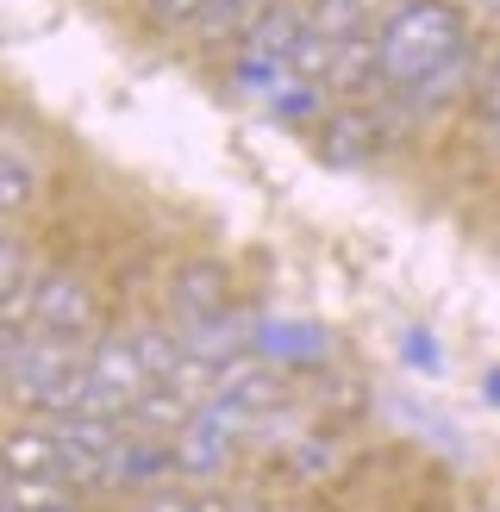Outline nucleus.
Instances as JSON below:
<instances>
[{
  "label": "nucleus",
  "mask_w": 500,
  "mask_h": 512,
  "mask_svg": "<svg viewBox=\"0 0 500 512\" xmlns=\"http://www.w3.org/2000/svg\"><path fill=\"white\" fill-rule=\"evenodd\" d=\"M50 438H57L63 456L113 463L119 444H125V425H119V419H100V413H57V419H50Z\"/></svg>",
  "instance_id": "0eeeda50"
},
{
  "label": "nucleus",
  "mask_w": 500,
  "mask_h": 512,
  "mask_svg": "<svg viewBox=\"0 0 500 512\" xmlns=\"http://www.w3.org/2000/svg\"><path fill=\"white\" fill-rule=\"evenodd\" d=\"M169 306L188 325L225 319V313H232V269L213 263V256H188V263H175V275H169Z\"/></svg>",
  "instance_id": "20e7f679"
},
{
  "label": "nucleus",
  "mask_w": 500,
  "mask_h": 512,
  "mask_svg": "<svg viewBox=\"0 0 500 512\" xmlns=\"http://www.w3.org/2000/svg\"><path fill=\"white\" fill-rule=\"evenodd\" d=\"M300 13H307V32L344 44V38H369L375 0H300Z\"/></svg>",
  "instance_id": "ddd939ff"
},
{
  "label": "nucleus",
  "mask_w": 500,
  "mask_h": 512,
  "mask_svg": "<svg viewBox=\"0 0 500 512\" xmlns=\"http://www.w3.org/2000/svg\"><path fill=\"white\" fill-rule=\"evenodd\" d=\"M194 512H232V500H225V494H213V488H200V500H194Z\"/></svg>",
  "instance_id": "412c9836"
},
{
  "label": "nucleus",
  "mask_w": 500,
  "mask_h": 512,
  "mask_svg": "<svg viewBox=\"0 0 500 512\" xmlns=\"http://www.w3.org/2000/svg\"><path fill=\"white\" fill-rule=\"evenodd\" d=\"M38 200V169L32 157L13 144V138H0V213H25Z\"/></svg>",
  "instance_id": "dca6fc26"
},
{
  "label": "nucleus",
  "mask_w": 500,
  "mask_h": 512,
  "mask_svg": "<svg viewBox=\"0 0 500 512\" xmlns=\"http://www.w3.org/2000/svg\"><path fill=\"white\" fill-rule=\"evenodd\" d=\"M94 319H100V306H94V288L75 269H50L44 275V294H38V331L44 338H63V344H75V338H88L94 331Z\"/></svg>",
  "instance_id": "39448f33"
},
{
  "label": "nucleus",
  "mask_w": 500,
  "mask_h": 512,
  "mask_svg": "<svg viewBox=\"0 0 500 512\" xmlns=\"http://www.w3.org/2000/svg\"><path fill=\"white\" fill-rule=\"evenodd\" d=\"M144 13L157 25H194L200 13H207V0H144Z\"/></svg>",
  "instance_id": "a211bd4d"
},
{
  "label": "nucleus",
  "mask_w": 500,
  "mask_h": 512,
  "mask_svg": "<svg viewBox=\"0 0 500 512\" xmlns=\"http://www.w3.org/2000/svg\"><path fill=\"white\" fill-rule=\"evenodd\" d=\"M0 512H13V506H7V500H0Z\"/></svg>",
  "instance_id": "393cba45"
},
{
  "label": "nucleus",
  "mask_w": 500,
  "mask_h": 512,
  "mask_svg": "<svg viewBox=\"0 0 500 512\" xmlns=\"http://www.w3.org/2000/svg\"><path fill=\"white\" fill-rule=\"evenodd\" d=\"M457 50H463V7H450V0H394L375 19V57H382V82L394 94L419 88Z\"/></svg>",
  "instance_id": "f257e3e1"
},
{
  "label": "nucleus",
  "mask_w": 500,
  "mask_h": 512,
  "mask_svg": "<svg viewBox=\"0 0 500 512\" xmlns=\"http://www.w3.org/2000/svg\"><path fill=\"white\" fill-rule=\"evenodd\" d=\"M63 450L50 438V425H19L0 431V475H57Z\"/></svg>",
  "instance_id": "9d476101"
},
{
  "label": "nucleus",
  "mask_w": 500,
  "mask_h": 512,
  "mask_svg": "<svg viewBox=\"0 0 500 512\" xmlns=\"http://www.w3.org/2000/svg\"><path fill=\"white\" fill-rule=\"evenodd\" d=\"M475 113L500 132V44H494V57L482 63V75H475Z\"/></svg>",
  "instance_id": "f3484780"
},
{
  "label": "nucleus",
  "mask_w": 500,
  "mask_h": 512,
  "mask_svg": "<svg viewBox=\"0 0 500 512\" xmlns=\"http://www.w3.org/2000/svg\"><path fill=\"white\" fill-rule=\"evenodd\" d=\"M7 388L25 406L50 413V419H57V413H82V406H88V356H75V344H63V338L32 331V344L19 350Z\"/></svg>",
  "instance_id": "f03ea898"
},
{
  "label": "nucleus",
  "mask_w": 500,
  "mask_h": 512,
  "mask_svg": "<svg viewBox=\"0 0 500 512\" xmlns=\"http://www.w3.org/2000/svg\"><path fill=\"white\" fill-rule=\"evenodd\" d=\"M469 7H475V13H482L488 25H500V0H469Z\"/></svg>",
  "instance_id": "4be33fe9"
},
{
  "label": "nucleus",
  "mask_w": 500,
  "mask_h": 512,
  "mask_svg": "<svg viewBox=\"0 0 500 512\" xmlns=\"http://www.w3.org/2000/svg\"><path fill=\"white\" fill-rule=\"evenodd\" d=\"M0 500L13 512H50V506L82 500V494H75L63 475H0Z\"/></svg>",
  "instance_id": "2eb2a0df"
},
{
  "label": "nucleus",
  "mask_w": 500,
  "mask_h": 512,
  "mask_svg": "<svg viewBox=\"0 0 500 512\" xmlns=\"http://www.w3.org/2000/svg\"><path fill=\"white\" fill-rule=\"evenodd\" d=\"M150 394V375L138 363V344L132 338H100L88 350V406L82 413H100V419H119Z\"/></svg>",
  "instance_id": "7ed1b4c3"
},
{
  "label": "nucleus",
  "mask_w": 500,
  "mask_h": 512,
  "mask_svg": "<svg viewBox=\"0 0 500 512\" xmlns=\"http://www.w3.org/2000/svg\"><path fill=\"white\" fill-rule=\"evenodd\" d=\"M207 7H213V0H207Z\"/></svg>",
  "instance_id": "a878e982"
},
{
  "label": "nucleus",
  "mask_w": 500,
  "mask_h": 512,
  "mask_svg": "<svg viewBox=\"0 0 500 512\" xmlns=\"http://www.w3.org/2000/svg\"><path fill=\"white\" fill-rule=\"evenodd\" d=\"M382 82V57H375V32L369 38H344L338 44V57H332V75H325V88H338V94H363Z\"/></svg>",
  "instance_id": "4468645a"
},
{
  "label": "nucleus",
  "mask_w": 500,
  "mask_h": 512,
  "mask_svg": "<svg viewBox=\"0 0 500 512\" xmlns=\"http://www.w3.org/2000/svg\"><path fill=\"white\" fill-rule=\"evenodd\" d=\"M475 75H482V63H475V50L463 44L457 57H450L444 69H432V75H425L419 88H407V94H394V107H400V113H438L444 100H457V94H463V88L475 82Z\"/></svg>",
  "instance_id": "6e6552de"
},
{
  "label": "nucleus",
  "mask_w": 500,
  "mask_h": 512,
  "mask_svg": "<svg viewBox=\"0 0 500 512\" xmlns=\"http://www.w3.org/2000/svg\"><path fill=\"white\" fill-rule=\"evenodd\" d=\"M182 469L175 463V444H163V438H132L125 431V444H119V456H113V475L119 481H132V488H163V481Z\"/></svg>",
  "instance_id": "f8f14e48"
},
{
  "label": "nucleus",
  "mask_w": 500,
  "mask_h": 512,
  "mask_svg": "<svg viewBox=\"0 0 500 512\" xmlns=\"http://www.w3.org/2000/svg\"><path fill=\"white\" fill-rule=\"evenodd\" d=\"M50 512H88V506L82 500H63V506H50Z\"/></svg>",
  "instance_id": "b1692460"
},
{
  "label": "nucleus",
  "mask_w": 500,
  "mask_h": 512,
  "mask_svg": "<svg viewBox=\"0 0 500 512\" xmlns=\"http://www.w3.org/2000/svg\"><path fill=\"white\" fill-rule=\"evenodd\" d=\"M232 512H269V506H263V500H250V494H238V500H232Z\"/></svg>",
  "instance_id": "5701e85b"
},
{
  "label": "nucleus",
  "mask_w": 500,
  "mask_h": 512,
  "mask_svg": "<svg viewBox=\"0 0 500 512\" xmlns=\"http://www.w3.org/2000/svg\"><path fill=\"white\" fill-rule=\"evenodd\" d=\"M194 500H200V494L169 488V481H163V488H150V494H144V506H138V512H194Z\"/></svg>",
  "instance_id": "6ab92c4d"
},
{
  "label": "nucleus",
  "mask_w": 500,
  "mask_h": 512,
  "mask_svg": "<svg viewBox=\"0 0 500 512\" xmlns=\"http://www.w3.org/2000/svg\"><path fill=\"white\" fill-rule=\"evenodd\" d=\"M319 150H325V163H369L375 150H382V113L375 107H344L325 119V132H319Z\"/></svg>",
  "instance_id": "423d86ee"
},
{
  "label": "nucleus",
  "mask_w": 500,
  "mask_h": 512,
  "mask_svg": "<svg viewBox=\"0 0 500 512\" xmlns=\"http://www.w3.org/2000/svg\"><path fill=\"white\" fill-rule=\"evenodd\" d=\"M188 425H194V406L175 388H150L132 413H125V431H132V438H163V444H175Z\"/></svg>",
  "instance_id": "1a4fd4ad"
},
{
  "label": "nucleus",
  "mask_w": 500,
  "mask_h": 512,
  "mask_svg": "<svg viewBox=\"0 0 500 512\" xmlns=\"http://www.w3.org/2000/svg\"><path fill=\"white\" fill-rule=\"evenodd\" d=\"M300 38H307V13L288 7V0H275V7L250 25V38H244V57H263V63H288Z\"/></svg>",
  "instance_id": "9b49d317"
},
{
  "label": "nucleus",
  "mask_w": 500,
  "mask_h": 512,
  "mask_svg": "<svg viewBox=\"0 0 500 512\" xmlns=\"http://www.w3.org/2000/svg\"><path fill=\"white\" fill-rule=\"evenodd\" d=\"M32 344V331H13V325H0V381L13 375V363H19V350Z\"/></svg>",
  "instance_id": "aec40b11"
}]
</instances>
